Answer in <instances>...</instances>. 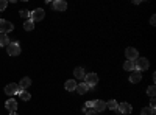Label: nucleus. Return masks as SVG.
<instances>
[{"label":"nucleus","instance_id":"nucleus-1","mask_svg":"<svg viewBox=\"0 0 156 115\" xmlns=\"http://www.w3.org/2000/svg\"><path fill=\"white\" fill-rule=\"evenodd\" d=\"M148 66H150V62H148L147 58H137V59L134 61V70H137V72L147 70Z\"/></svg>","mask_w":156,"mask_h":115},{"label":"nucleus","instance_id":"nucleus-2","mask_svg":"<svg viewBox=\"0 0 156 115\" xmlns=\"http://www.w3.org/2000/svg\"><path fill=\"white\" fill-rule=\"evenodd\" d=\"M6 52L9 56H17V55H20V45L17 42H9L6 45Z\"/></svg>","mask_w":156,"mask_h":115},{"label":"nucleus","instance_id":"nucleus-3","mask_svg":"<svg viewBox=\"0 0 156 115\" xmlns=\"http://www.w3.org/2000/svg\"><path fill=\"white\" fill-rule=\"evenodd\" d=\"M44 16H45V11L42 8H36L33 12H30V19L33 22H41L44 19Z\"/></svg>","mask_w":156,"mask_h":115},{"label":"nucleus","instance_id":"nucleus-4","mask_svg":"<svg viewBox=\"0 0 156 115\" xmlns=\"http://www.w3.org/2000/svg\"><path fill=\"white\" fill-rule=\"evenodd\" d=\"M12 30H14V25H12L11 22L0 19V34H6V33H9Z\"/></svg>","mask_w":156,"mask_h":115},{"label":"nucleus","instance_id":"nucleus-5","mask_svg":"<svg viewBox=\"0 0 156 115\" xmlns=\"http://www.w3.org/2000/svg\"><path fill=\"white\" fill-rule=\"evenodd\" d=\"M125 56H126V59L128 61H136L137 58H139V52L134 48V47H128L126 50H125Z\"/></svg>","mask_w":156,"mask_h":115},{"label":"nucleus","instance_id":"nucleus-6","mask_svg":"<svg viewBox=\"0 0 156 115\" xmlns=\"http://www.w3.org/2000/svg\"><path fill=\"white\" fill-rule=\"evenodd\" d=\"M84 83H86L89 87H95L97 83H98V76H97L95 73H87V75L84 76Z\"/></svg>","mask_w":156,"mask_h":115},{"label":"nucleus","instance_id":"nucleus-7","mask_svg":"<svg viewBox=\"0 0 156 115\" xmlns=\"http://www.w3.org/2000/svg\"><path fill=\"white\" fill-rule=\"evenodd\" d=\"M19 92H20V89H19V84H16V83H11V84H8V86L5 87V93L9 95V96L16 95V93H19Z\"/></svg>","mask_w":156,"mask_h":115},{"label":"nucleus","instance_id":"nucleus-8","mask_svg":"<svg viewBox=\"0 0 156 115\" xmlns=\"http://www.w3.org/2000/svg\"><path fill=\"white\" fill-rule=\"evenodd\" d=\"M92 109L98 113V112H103L106 109V103L105 101H101V100H97V101H94V106H92Z\"/></svg>","mask_w":156,"mask_h":115},{"label":"nucleus","instance_id":"nucleus-9","mask_svg":"<svg viewBox=\"0 0 156 115\" xmlns=\"http://www.w3.org/2000/svg\"><path fill=\"white\" fill-rule=\"evenodd\" d=\"M53 8L56 11H66L67 9V3L64 2V0H55V2H53Z\"/></svg>","mask_w":156,"mask_h":115},{"label":"nucleus","instance_id":"nucleus-10","mask_svg":"<svg viewBox=\"0 0 156 115\" xmlns=\"http://www.w3.org/2000/svg\"><path fill=\"white\" fill-rule=\"evenodd\" d=\"M117 110L122 112V113H131V104H128V103H120L119 106H117Z\"/></svg>","mask_w":156,"mask_h":115},{"label":"nucleus","instance_id":"nucleus-11","mask_svg":"<svg viewBox=\"0 0 156 115\" xmlns=\"http://www.w3.org/2000/svg\"><path fill=\"white\" fill-rule=\"evenodd\" d=\"M5 107H6L9 112H16V109H17V101H16V100H8L6 103H5Z\"/></svg>","mask_w":156,"mask_h":115},{"label":"nucleus","instance_id":"nucleus-12","mask_svg":"<svg viewBox=\"0 0 156 115\" xmlns=\"http://www.w3.org/2000/svg\"><path fill=\"white\" fill-rule=\"evenodd\" d=\"M75 90L78 92V93H80V95H84L87 90H89V86L86 84V83H81V84H76V89H75Z\"/></svg>","mask_w":156,"mask_h":115},{"label":"nucleus","instance_id":"nucleus-13","mask_svg":"<svg viewBox=\"0 0 156 115\" xmlns=\"http://www.w3.org/2000/svg\"><path fill=\"white\" fill-rule=\"evenodd\" d=\"M30 86H31V79L30 78H22L20 83H19V89H20V90H25V89L30 87Z\"/></svg>","mask_w":156,"mask_h":115},{"label":"nucleus","instance_id":"nucleus-14","mask_svg":"<svg viewBox=\"0 0 156 115\" xmlns=\"http://www.w3.org/2000/svg\"><path fill=\"white\" fill-rule=\"evenodd\" d=\"M73 75H75V78H78V79H84V76H86L83 67H76V69L73 70Z\"/></svg>","mask_w":156,"mask_h":115},{"label":"nucleus","instance_id":"nucleus-15","mask_svg":"<svg viewBox=\"0 0 156 115\" xmlns=\"http://www.w3.org/2000/svg\"><path fill=\"white\" fill-rule=\"evenodd\" d=\"M142 79V75H140V72H137V70H134L131 75H129V81L131 83H139Z\"/></svg>","mask_w":156,"mask_h":115},{"label":"nucleus","instance_id":"nucleus-16","mask_svg":"<svg viewBox=\"0 0 156 115\" xmlns=\"http://www.w3.org/2000/svg\"><path fill=\"white\" fill-rule=\"evenodd\" d=\"M64 87H66V90L72 92V90H75V89H76V83H75L73 79H69V81H66V84H64Z\"/></svg>","mask_w":156,"mask_h":115},{"label":"nucleus","instance_id":"nucleus-17","mask_svg":"<svg viewBox=\"0 0 156 115\" xmlns=\"http://www.w3.org/2000/svg\"><path fill=\"white\" fill-rule=\"evenodd\" d=\"M33 28H34V22H33L31 19H28L27 22L23 23V30H25V31H31Z\"/></svg>","mask_w":156,"mask_h":115},{"label":"nucleus","instance_id":"nucleus-18","mask_svg":"<svg viewBox=\"0 0 156 115\" xmlns=\"http://www.w3.org/2000/svg\"><path fill=\"white\" fill-rule=\"evenodd\" d=\"M123 69H125L126 72H133V70H134V62H133V61H126V62L123 64Z\"/></svg>","mask_w":156,"mask_h":115},{"label":"nucleus","instance_id":"nucleus-19","mask_svg":"<svg viewBox=\"0 0 156 115\" xmlns=\"http://www.w3.org/2000/svg\"><path fill=\"white\" fill-rule=\"evenodd\" d=\"M9 44V39L6 34H0V47H6Z\"/></svg>","mask_w":156,"mask_h":115},{"label":"nucleus","instance_id":"nucleus-20","mask_svg":"<svg viewBox=\"0 0 156 115\" xmlns=\"http://www.w3.org/2000/svg\"><path fill=\"white\" fill-rule=\"evenodd\" d=\"M19 96H20L22 101H28V100L31 98V95H30L27 90H20V92H19Z\"/></svg>","mask_w":156,"mask_h":115},{"label":"nucleus","instance_id":"nucleus-21","mask_svg":"<svg viewBox=\"0 0 156 115\" xmlns=\"http://www.w3.org/2000/svg\"><path fill=\"white\" fill-rule=\"evenodd\" d=\"M117 106H119V104H117V101H115V100H109L108 103H106V107L111 109V110H117Z\"/></svg>","mask_w":156,"mask_h":115},{"label":"nucleus","instance_id":"nucleus-22","mask_svg":"<svg viewBox=\"0 0 156 115\" xmlns=\"http://www.w3.org/2000/svg\"><path fill=\"white\" fill-rule=\"evenodd\" d=\"M140 115H154V109L151 107H144L140 110Z\"/></svg>","mask_w":156,"mask_h":115},{"label":"nucleus","instance_id":"nucleus-23","mask_svg":"<svg viewBox=\"0 0 156 115\" xmlns=\"http://www.w3.org/2000/svg\"><path fill=\"white\" fill-rule=\"evenodd\" d=\"M147 93H148V96L154 98V95H156V89H154V86H150V87L147 89Z\"/></svg>","mask_w":156,"mask_h":115},{"label":"nucleus","instance_id":"nucleus-24","mask_svg":"<svg viewBox=\"0 0 156 115\" xmlns=\"http://www.w3.org/2000/svg\"><path fill=\"white\" fill-rule=\"evenodd\" d=\"M20 17H23V19H30V11L22 9V11H20Z\"/></svg>","mask_w":156,"mask_h":115},{"label":"nucleus","instance_id":"nucleus-25","mask_svg":"<svg viewBox=\"0 0 156 115\" xmlns=\"http://www.w3.org/2000/svg\"><path fill=\"white\" fill-rule=\"evenodd\" d=\"M6 6H8V2H6V0H0V11H3Z\"/></svg>","mask_w":156,"mask_h":115},{"label":"nucleus","instance_id":"nucleus-26","mask_svg":"<svg viewBox=\"0 0 156 115\" xmlns=\"http://www.w3.org/2000/svg\"><path fill=\"white\" fill-rule=\"evenodd\" d=\"M86 115H98V113H97L94 109H87V110H86Z\"/></svg>","mask_w":156,"mask_h":115},{"label":"nucleus","instance_id":"nucleus-27","mask_svg":"<svg viewBox=\"0 0 156 115\" xmlns=\"http://www.w3.org/2000/svg\"><path fill=\"white\" fill-rule=\"evenodd\" d=\"M92 106H94V101H87V103H86V106H84V107H86V109H90V107H92Z\"/></svg>","mask_w":156,"mask_h":115},{"label":"nucleus","instance_id":"nucleus-28","mask_svg":"<svg viewBox=\"0 0 156 115\" xmlns=\"http://www.w3.org/2000/svg\"><path fill=\"white\" fill-rule=\"evenodd\" d=\"M154 104H156V101H154V98H151V100H150V107L154 109Z\"/></svg>","mask_w":156,"mask_h":115},{"label":"nucleus","instance_id":"nucleus-29","mask_svg":"<svg viewBox=\"0 0 156 115\" xmlns=\"http://www.w3.org/2000/svg\"><path fill=\"white\" fill-rule=\"evenodd\" d=\"M150 23H151V25H154V23H156V17H154V16H151V19H150Z\"/></svg>","mask_w":156,"mask_h":115},{"label":"nucleus","instance_id":"nucleus-30","mask_svg":"<svg viewBox=\"0 0 156 115\" xmlns=\"http://www.w3.org/2000/svg\"><path fill=\"white\" fill-rule=\"evenodd\" d=\"M9 115H17V112H9Z\"/></svg>","mask_w":156,"mask_h":115}]
</instances>
